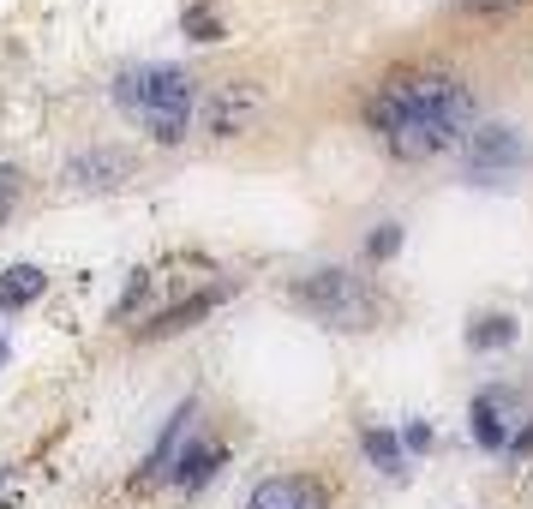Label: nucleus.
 <instances>
[{
    "label": "nucleus",
    "instance_id": "f257e3e1",
    "mask_svg": "<svg viewBox=\"0 0 533 509\" xmlns=\"http://www.w3.org/2000/svg\"><path fill=\"white\" fill-rule=\"evenodd\" d=\"M366 126L384 138L396 162H432L468 138L474 90L450 66H396L366 102Z\"/></svg>",
    "mask_w": 533,
    "mask_h": 509
},
{
    "label": "nucleus",
    "instance_id": "f03ea898",
    "mask_svg": "<svg viewBox=\"0 0 533 509\" xmlns=\"http://www.w3.org/2000/svg\"><path fill=\"white\" fill-rule=\"evenodd\" d=\"M114 102L156 144H180L186 126H192V108H198V78L168 66V60H144V66H126L114 78Z\"/></svg>",
    "mask_w": 533,
    "mask_h": 509
},
{
    "label": "nucleus",
    "instance_id": "7ed1b4c3",
    "mask_svg": "<svg viewBox=\"0 0 533 509\" xmlns=\"http://www.w3.org/2000/svg\"><path fill=\"white\" fill-rule=\"evenodd\" d=\"M294 306L336 324V330H366L378 318V294L354 276V270H312L294 282Z\"/></svg>",
    "mask_w": 533,
    "mask_h": 509
},
{
    "label": "nucleus",
    "instance_id": "20e7f679",
    "mask_svg": "<svg viewBox=\"0 0 533 509\" xmlns=\"http://www.w3.org/2000/svg\"><path fill=\"white\" fill-rule=\"evenodd\" d=\"M522 168H528V138L516 126H480V132H468V174L474 180L498 186V180H510Z\"/></svg>",
    "mask_w": 533,
    "mask_h": 509
},
{
    "label": "nucleus",
    "instance_id": "39448f33",
    "mask_svg": "<svg viewBox=\"0 0 533 509\" xmlns=\"http://www.w3.org/2000/svg\"><path fill=\"white\" fill-rule=\"evenodd\" d=\"M246 509H330V486L312 474H270L252 486Z\"/></svg>",
    "mask_w": 533,
    "mask_h": 509
},
{
    "label": "nucleus",
    "instance_id": "423d86ee",
    "mask_svg": "<svg viewBox=\"0 0 533 509\" xmlns=\"http://www.w3.org/2000/svg\"><path fill=\"white\" fill-rule=\"evenodd\" d=\"M468 432H474L480 450H498V456L516 444L522 426H510V414H504V390H480V396H474V408H468Z\"/></svg>",
    "mask_w": 533,
    "mask_h": 509
},
{
    "label": "nucleus",
    "instance_id": "0eeeda50",
    "mask_svg": "<svg viewBox=\"0 0 533 509\" xmlns=\"http://www.w3.org/2000/svg\"><path fill=\"white\" fill-rule=\"evenodd\" d=\"M126 174H132V156L126 150H90V156H72L66 162V180L72 186H96V192L102 186H120Z\"/></svg>",
    "mask_w": 533,
    "mask_h": 509
},
{
    "label": "nucleus",
    "instance_id": "6e6552de",
    "mask_svg": "<svg viewBox=\"0 0 533 509\" xmlns=\"http://www.w3.org/2000/svg\"><path fill=\"white\" fill-rule=\"evenodd\" d=\"M192 414H198L192 402H186V408H174V420H168V432H162V444L150 450V468H144V480H168V474L180 468V456L192 450Z\"/></svg>",
    "mask_w": 533,
    "mask_h": 509
},
{
    "label": "nucleus",
    "instance_id": "1a4fd4ad",
    "mask_svg": "<svg viewBox=\"0 0 533 509\" xmlns=\"http://www.w3.org/2000/svg\"><path fill=\"white\" fill-rule=\"evenodd\" d=\"M42 288H48L42 264H6V270H0V312H24V306H36Z\"/></svg>",
    "mask_w": 533,
    "mask_h": 509
},
{
    "label": "nucleus",
    "instance_id": "9d476101",
    "mask_svg": "<svg viewBox=\"0 0 533 509\" xmlns=\"http://www.w3.org/2000/svg\"><path fill=\"white\" fill-rule=\"evenodd\" d=\"M222 300H228V282H216V288H204V294H192V300H180V306H168V312H162V318H156V324H150L144 336H174V330H186V324H198L204 312H216Z\"/></svg>",
    "mask_w": 533,
    "mask_h": 509
},
{
    "label": "nucleus",
    "instance_id": "9b49d317",
    "mask_svg": "<svg viewBox=\"0 0 533 509\" xmlns=\"http://www.w3.org/2000/svg\"><path fill=\"white\" fill-rule=\"evenodd\" d=\"M360 450H366V462H372V468H384L390 480H402V474H408V444H402L396 432H384V426H360Z\"/></svg>",
    "mask_w": 533,
    "mask_h": 509
},
{
    "label": "nucleus",
    "instance_id": "f8f14e48",
    "mask_svg": "<svg viewBox=\"0 0 533 509\" xmlns=\"http://www.w3.org/2000/svg\"><path fill=\"white\" fill-rule=\"evenodd\" d=\"M222 462H228V450H222V444H192V450L180 456V468H174V480H180L186 492H198V486H204V480H210V474H216Z\"/></svg>",
    "mask_w": 533,
    "mask_h": 509
},
{
    "label": "nucleus",
    "instance_id": "ddd939ff",
    "mask_svg": "<svg viewBox=\"0 0 533 509\" xmlns=\"http://www.w3.org/2000/svg\"><path fill=\"white\" fill-rule=\"evenodd\" d=\"M468 342H474V348H510V342H516V318L486 312V318H474V324H468Z\"/></svg>",
    "mask_w": 533,
    "mask_h": 509
},
{
    "label": "nucleus",
    "instance_id": "4468645a",
    "mask_svg": "<svg viewBox=\"0 0 533 509\" xmlns=\"http://www.w3.org/2000/svg\"><path fill=\"white\" fill-rule=\"evenodd\" d=\"M180 30H186L192 42H216V36H222V18H216L210 0H192V6L180 12Z\"/></svg>",
    "mask_w": 533,
    "mask_h": 509
},
{
    "label": "nucleus",
    "instance_id": "2eb2a0df",
    "mask_svg": "<svg viewBox=\"0 0 533 509\" xmlns=\"http://www.w3.org/2000/svg\"><path fill=\"white\" fill-rule=\"evenodd\" d=\"M396 252H402V228H396V222H378V228L366 234V258L384 264V258H396Z\"/></svg>",
    "mask_w": 533,
    "mask_h": 509
},
{
    "label": "nucleus",
    "instance_id": "dca6fc26",
    "mask_svg": "<svg viewBox=\"0 0 533 509\" xmlns=\"http://www.w3.org/2000/svg\"><path fill=\"white\" fill-rule=\"evenodd\" d=\"M18 198H24V174H18L12 162H0V222L18 210Z\"/></svg>",
    "mask_w": 533,
    "mask_h": 509
},
{
    "label": "nucleus",
    "instance_id": "f3484780",
    "mask_svg": "<svg viewBox=\"0 0 533 509\" xmlns=\"http://www.w3.org/2000/svg\"><path fill=\"white\" fill-rule=\"evenodd\" d=\"M432 438H438V432H432L426 420H408V426H402V444H408V450H432Z\"/></svg>",
    "mask_w": 533,
    "mask_h": 509
},
{
    "label": "nucleus",
    "instance_id": "a211bd4d",
    "mask_svg": "<svg viewBox=\"0 0 533 509\" xmlns=\"http://www.w3.org/2000/svg\"><path fill=\"white\" fill-rule=\"evenodd\" d=\"M468 12H510V6H522V0H462Z\"/></svg>",
    "mask_w": 533,
    "mask_h": 509
},
{
    "label": "nucleus",
    "instance_id": "6ab92c4d",
    "mask_svg": "<svg viewBox=\"0 0 533 509\" xmlns=\"http://www.w3.org/2000/svg\"><path fill=\"white\" fill-rule=\"evenodd\" d=\"M0 372H6V330H0Z\"/></svg>",
    "mask_w": 533,
    "mask_h": 509
},
{
    "label": "nucleus",
    "instance_id": "aec40b11",
    "mask_svg": "<svg viewBox=\"0 0 533 509\" xmlns=\"http://www.w3.org/2000/svg\"><path fill=\"white\" fill-rule=\"evenodd\" d=\"M6 474H12V468H0V480H6Z\"/></svg>",
    "mask_w": 533,
    "mask_h": 509
}]
</instances>
